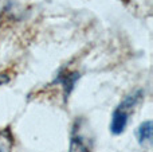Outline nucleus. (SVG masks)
<instances>
[{"label":"nucleus","instance_id":"1","mask_svg":"<svg viewBox=\"0 0 153 152\" xmlns=\"http://www.w3.org/2000/svg\"><path fill=\"white\" fill-rule=\"evenodd\" d=\"M144 93L141 90H137L136 93L128 96L124 101L120 104V107L113 112L111 116V123H110V132L113 135H121L122 132L126 129L128 120H129V115L132 109L138 104L141 97Z\"/></svg>","mask_w":153,"mask_h":152},{"label":"nucleus","instance_id":"2","mask_svg":"<svg viewBox=\"0 0 153 152\" xmlns=\"http://www.w3.org/2000/svg\"><path fill=\"white\" fill-rule=\"evenodd\" d=\"M78 78H79L78 73H65V74L58 75L55 82L62 83L63 90H65V97H67L70 93H71V90L74 89V85H75L76 81H78Z\"/></svg>","mask_w":153,"mask_h":152},{"label":"nucleus","instance_id":"3","mask_svg":"<svg viewBox=\"0 0 153 152\" xmlns=\"http://www.w3.org/2000/svg\"><path fill=\"white\" fill-rule=\"evenodd\" d=\"M152 131L153 125L152 121H144L137 129V139L141 145H146L152 143Z\"/></svg>","mask_w":153,"mask_h":152},{"label":"nucleus","instance_id":"4","mask_svg":"<svg viewBox=\"0 0 153 152\" xmlns=\"http://www.w3.org/2000/svg\"><path fill=\"white\" fill-rule=\"evenodd\" d=\"M69 152H90L89 147H87L86 142L82 136L79 135H74L70 142V151Z\"/></svg>","mask_w":153,"mask_h":152}]
</instances>
